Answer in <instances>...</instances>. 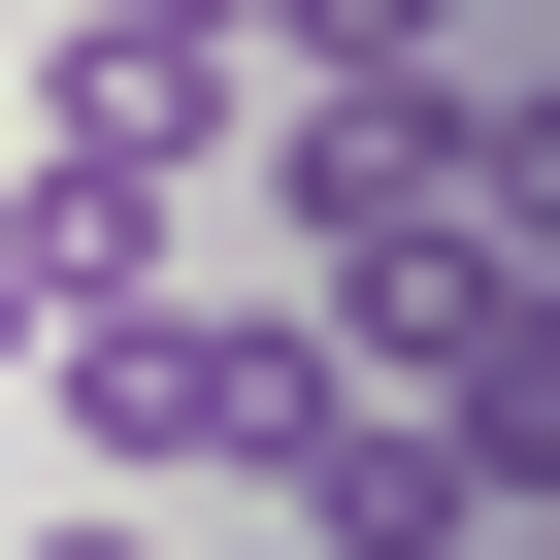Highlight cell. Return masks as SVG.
I'll use <instances>...</instances> for the list:
<instances>
[{
    "label": "cell",
    "mask_w": 560,
    "mask_h": 560,
    "mask_svg": "<svg viewBox=\"0 0 560 560\" xmlns=\"http://www.w3.org/2000/svg\"><path fill=\"white\" fill-rule=\"evenodd\" d=\"M34 396H67V462H100L132 527H198V494H298L330 330H298V298H100V330H34Z\"/></svg>",
    "instance_id": "cell-1"
},
{
    "label": "cell",
    "mask_w": 560,
    "mask_h": 560,
    "mask_svg": "<svg viewBox=\"0 0 560 560\" xmlns=\"http://www.w3.org/2000/svg\"><path fill=\"white\" fill-rule=\"evenodd\" d=\"M429 132H462V67H429V100H264V231H298V298H363L396 231H462Z\"/></svg>",
    "instance_id": "cell-2"
},
{
    "label": "cell",
    "mask_w": 560,
    "mask_h": 560,
    "mask_svg": "<svg viewBox=\"0 0 560 560\" xmlns=\"http://www.w3.org/2000/svg\"><path fill=\"white\" fill-rule=\"evenodd\" d=\"M100 298H165V165L0 132V330H100Z\"/></svg>",
    "instance_id": "cell-3"
},
{
    "label": "cell",
    "mask_w": 560,
    "mask_h": 560,
    "mask_svg": "<svg viewBox=\"0 0 560 560\" xmlns=\"http://www.w3.org/2000/svg\"><path fill=\"white\" fill-rule=\"evenodd\" d=\"M298 527H330V560H462L494 494H462V429H429V396H363V363H330V429H298Z\"/></svg>",
    "instance_id": "cell-4"
},
{
    "label": "cell",
    "mask_w": 560,
    "mask_h": 560,
    "mask_svg": "<svg viewBox=\"0 0 560 560\" xmlns=\"http://www.w3.org/2000/svg\"><path fill=\"white\" fill-rule=\"evenodd\" d=\"M429 198H462L494 264H560V67H462V132H429Z\"/></svg>",
    "instance_id": "cell-5"
},
{
    "label": "cell",
    "mask_w": 560,
    "mask_h": 560,
    "mask_svg": "<svg viewBox=\"0 0 560 560\" xmlns=\"http://www.w3.org/2000/svg\"><path fill=\"white\" fill-rule=\"evenodd\" d=\"M34 560H165V527H132V494H67V527H34Z\"/></svg>",
    "instance_id": "cell-6"
},
{
    "label": "cell",
    "mask_w": 560,
    "mask_h": 560,
    "mask_svg": "<svg viewBox=\"0 0 560 560\" xmlns=\"http://www.w3.org/2000/svg\"><path fill=\"white\" fill-rule=\"evenodd\" d=\"M462 560H560V527H527V494H494V527H462Z\"/></svg>",
    "instance_id": "cell-7"
}]
</instances>
